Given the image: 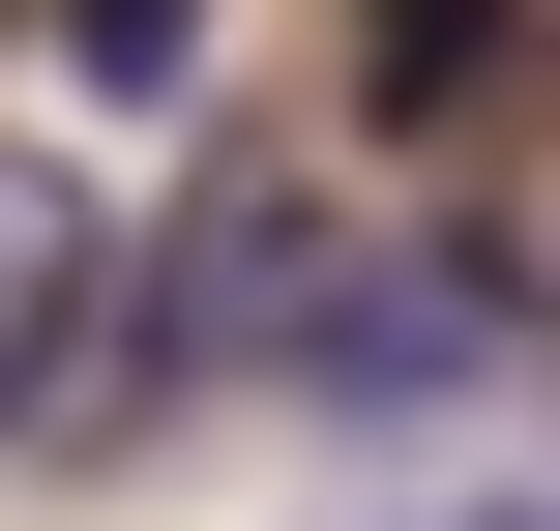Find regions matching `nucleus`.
Wrapping results in <instances>:
<instances>
[{
	"mask_svg": "<svg viewBox=\"0 0 560 531\" xmlns=\"http://www.w3.org/2000/svg\"><path fill=\"white\" fill-rule=\"evenodd\" d=\"M89 414H148V355H118V207H89V148H0V443H89Z\"/></svg>",
	"mask_w": 560,
	"mask_h": 531,
	"instance_id": "obj_1",
	"label": "nucleus"
},
{
	"mask_svg": "<svg viewBox=\"0 0 560 531\" xmlns=\"http://www.w3.org/2000/svg\"><path fill=\"white\" fill-rule=\"evenodd\" d=\"M472 59H502V0H384V89L413 118H472Z\"/></svg>",
	"mask_w": 560,
	"mask_h": 531,
	"instance_id": "obj_2",
	"label": "nucleus"
},
{
	"mask_svg": "<svg viewBox=\"0 0 560 531\" xmlns=\"http://www.w3.org/2000/svg\"><path fill=\"white\" fill-rule=\"evenodd\" d=\"M59 30H89V59H118V89H148V59H177V0H59Z\"/></svg>",
	"mask_w": 560,
	"mask_h": 531,
	"instance_id": "obj_3",
	"label": "nucleus"
},
{
	"mask_svg": "<svg viewBox=\"0 0 560 531\" xmlns=\"http://www.w3.org/2000/svg\"><path fill=\"white\" fill-rule=\"evenodd\" d=\"M443 531H502V503H443Z\"/></svg>",
	"mask_w": 560,
	"mask_h": 531,
	"instance_id": "obj_4",
	"label": "nucleus"
}]
</instances>
